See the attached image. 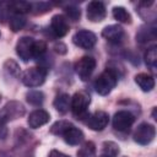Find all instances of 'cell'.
<instances>
[{
  "label": "cell",
  "instance_id": "6da1fadb",
  "mask_svg": "<svg viewBox=\"0 0 157 157\" xmlns=\"http://www.w3.org/2000/svg\"><path fill=\"white\" fill-rule=\"evenodd\" d=\"M117 82H118L117 72L114 70H112V69H107L101 75H98V77L94 80L93 87H94V90H96V92L98 94L107 96L115 87Z\"/></svg>",
  "mask_w": 157,
  "mask_h": 157
},
{
  "label": "cell",
  "instance_id": "7a4b0ae2",
  "mask_svg": "<svg viewBox=\"0 0 157 157\" xmlns=\"http://www.w3.org/2000/svg\"><path fill=\"white\" fill-rule=\"evenodd\" d=\"M90 102H91L90 96L86 92H76L72 96L70 108H71L72 114L76 119L82 120L83 118H87Z\"/></svg>",
  "mask_w": 157,
  "mask_h": 157
},
{
  "label": "cell",
  "instance_id": "3957f363",
  "mask_svg": "<svg viewBox=\"0 0 157 157\" xmlns=\"http://www.w3.org/2000/svg\"><path fill=\"white\" fill-rule=\"evenodd\" d=\"M47 77V70L40 66H33L27 69L23 75H22V82L25 86L33 88V87H39L40 85L44 83Z\"/></svg>",
  "mask_w": 157,
  "mask_h": 157
},
{
  "label": "cell",
  "instance_id": "277c9868",
  "mask_svg": "<svg viewBox=\"0 0 157 157\" xmlns=\"http://www.w3.org/2000/svg\"><path fill=\"white\" fill-rule=\"evenodd\" d=\"M155 136H156V129L153 125L148 123H141L134 132V140L140 145H148L150 142H152Z\"/></svg>",
  "mask_w": 157,
  "mask_h": 157
},
{
  "label": "cell",
  "instance_id": "5b68a950",
  "mask_svg": "<svg viewBox=\"0 0 157 157\" xmlns=\"http://www.w3.org/2000/svg\"><path fill=\"white\" fill-rule=\"evenodd\" d=\"M96 69V60L92 56H82L75 64V71L82 81H87Z\"/></svg>",
  "mask_w": 157,
  "mask_h": 157
},
{
  "label": "cell",
  "instance_id": "8992f818",
  "mask_svg": "<svg viewBox=\"0 0 157 157\" xmlns=\"http://www.w3.org/2000/svg\"><path fill=\"white\" fill-rule=\"evenodd\" d=\"M134 115L128 110H119L113 117V128L118 131L126 132L134 124Z\"/></svg>",
  "mask_w": 157,
  "mask_h": 157
},
{
  "label": "cell",
  "instance_id": "52a82bcc",
  "mask_svg": "<svg viewBox=\"0 0 157 157\" xmlns=\"http://www.w3.org/2000/svg\"><path fill=\"white\" fill-rule=\"evenodd\" d=\"M72 42L75 45H77L78 48L82 49H91L92 47H94L96 42H97V37L93 32L87 31V29H81L77 31L74 37H72Z\"/></svg>",
  "mask_w": 157,
  "mask_h": 157
},
{
  "label": "cell",
  "instance_id": "ba28073f",
  "mask_svg": "<svg viewBox=\"0 0 157 157\" xmlns=\"http://www.w3.org/2000/svg\"><path fill=\"white\" fill-rule=\"evenodd\" d=\"M34 39L31 37H21L16 44V53L23 61H28L32 59Z\"/></svg>",
  "mask_w": 157,
  "mask_h": 157
},
{
  "label": "cell",
  "instance_id": "9c48e42d",
  "mask_svg": "<svg viewBox=\"0 0 157 157\" xmlns=\"http://www.w3.org/2000/svg\"><path fill=\"white\" fill-rule=\"evenodd\" d=\"M108 123H109V115L102 110L94 112L92 115L87 117V121H86L87 126L94 131H102L108 125Z\"/></svg>",
  "mask_w": 157,
  "mask_h": 157
},
{
  "label": "cell",
  "instance_id": "30bf717a",
  "mask_svg": "<svg viewBox=\"0 0 157 157\" xmlns=\"http://www.w3.org/2000/svg\"><path fill=\"white\" fill-rule=\"evenodd\" d=\"M25 114V107L20 103V102H9L1 110H0V115L6 120H12V119H17L20 117H22Z\"/></svg>",
  "mask_w": 157,
  "mask_h": 157
},
{
  "label": "cell",
  "instance_id": "8fae6325",
  "mask_svg": "<svg viewBox=\"0 0 157 157\" xmlns=\"http://www.w3.org/2000/svg\"><path fill=\"white\" fill-rule=\"evenodd\" d=\"M86 12H87V18L92 22H101L104 20L107 15L105 6L101 1H91L87 5Z\"/></svg>",
  "mask_w": 157,
  "mask_h": 157
},
{
  "label": "cell",
  "instance_id": "7c38bea8",
  "mask_svg": "<svg viewBox=\"0 0 157 157\" xmlns=\"http://www.w3.org/2000/svg\"><path fill=\"white\" fill-rule=\"evenodd\" d=\"M52 32L55 34V37H64L69 32V22L67 18L64 15H55L52 17L50 22Z\"/></svg>",
  "mask_w": 157,
  "mask_h": 157
},
{
  "label": "cell",
  "instance_id": "4fadbf2b",
  "mask_svg": "<svg viewBox=\"0 0 157 157\" xmlns=\"http://www.w3.org/2000/svg\"><path fill=\"white\" fill-rule=\"evenodd\" d=\"M49 119H50V115H49V113L47 110H44V109H36V110H33L29 114L27 123H28L29 128L38 129V128L43 126L44 124H47L49 121Z\"/></svg>",
  "mask_w": 157,
  "mask_h": 157
},
{
  "label": "cell",
  "instance_id": "5bb4252c",
  "mask_svg": "<svg viewBox=\"0 0 157 157\" xmlns=\"http://www.w3.org/2000/svg\"><path fill=\"white\" fill-rule=\"evenodd\" d=\"M102 36L110 43H120L125 33H124L123 27H120L119 25H110L103 28Z\"/></svg>",
  "mask_w": 157,
  "mask_h": 157
},
{
  "label": "cell",
  "instance_id": "9a60e30c",
  "mask_svg": "<svg viewBox=\"0 0 157 157\" xmlns=\"http://www.w3.org/2000/svg\"><path fill=\"white\" fill-rule=\"evenodd\" d=\"M61 136L64 137V141L66 144L71 145V146L78 145V144H81L83 141V132L78 128L74 126L72 124L64 131V134Z\"/></svg>",
  "mask_w": 157,
  "mask_h": 157
},
{
  "label": "cell",
  "instance_id": "2e32d148",
  "mask_svg": "<svg viewBox=\"0 0 157 157\" xmlns=\"http://www.w3.org/2000/svg\"><path fill=\"white\" fill-rule=\"evenodd\" d=\"M135 82L137 83V86L144 91V92H150L153 90L155 87V78L146 72H141L137 74L135 76Z\"/></svg>",
  "mask_w": 157,
  "mask_h": 157
},
{
  "label": "cell",
  "instance_id": "e0dca14e",
  "mask_svg": "<svg viewBox=\"0 0 157 157\" xmlns=\"http://www.w3.org/2000/svg\"><path fill=\"white\" fill-rule=\"evenodd\" d=\"M53 104H54V108H55L59 113L65 114V113L70 109L71 98H70V96L66 94V93H60V94H58V96L55 97Z\"/></svg>",
  "mask_w": 157,
  "mask_h": 157
},
{
  "label": "cell",
  "instance_id": "ac0fdd59",
  "mask_svg": "<svg viewBox=\"0 0 157 157\" xmlns=\"http://www.w3.org/2000/svg\"><path fill=\"white\" fill-rule=\"evenodd\" d=\"M9 25H10V28L12 29V32H18L20 29H22L25 27L26 17L21 13H12L9 20Z\"/></svg>",
  "mask_w": 157,
  "mask_h": 157
},
{
  "label": "cell",
  "instance_id": "d6986e66",
  "mask_svg": "<svg viewBox=\"0 0 157 157\" xmlns=\"http://www.w3.org/2000/svg\"><path fill=\"white\" fill-rule=\"evenodd\" d=\"M96 145L92 141H86L77 151V157H96Z\"/></svg>",
  "mask_w": 157,
  "mask_h": 157
},
{
  "label": "cell",
  "instance_id": "ffe728a7",
  "mask_svg": "<svg viewBox=\"0 0 157 157\" xmlns=\"http://www.w3.org/2000/svg\"><path fill=\"white\" fill-rule=\"evenodd\" d=\"M113 17L118 22H121V23H130L131 22L130 13L123 6H115V7H113Z\"/></svg>",
  "mask_w": 157,
  "mask_h": 157
},
{
  "label": "cell",
  "instance_id": "44dd1931",
  "mask_svg": "<svg viewBox=\"0 0 157 157\" xmlns=\"http://www.w3.org/2000/svg\"><path fill=\"white\" fill-rule=\"evenodd\" d=\"M145 63L150 69H152V70L156 69V64H157V47L156 45H152L146 50Z\"/></svg>",
  "mask_w": 157,
  "mask_h": 157
},
{
  "label": "cell",
  "instance_id": "7402d4cb",
  "mask_svg": "<svg viewBox=\"0 0 157 157\" xmlns=\"http://www.w3.org/2000/svg\"><path fill=\"white\" fill-rule=\"evenodd\" d=\"M9 9L10 11H12V13H26L28 11H31V4L26 2V1H16V2H10L9 4Z\"/></svg>",
  "mask_w": 157,
  "mask_h": 157
},
{
  "label": "cell",
  "instance_id": "603a6c76",
  "mask_svg": "<svg viewBox=\"0 0 157 157\" xmlns=\"http://www.w3.org/2000/svg\"><path fill=\"white\" fill-rule=\"evenodd\" d=\"M27 102L33 104V105H40L44 101V94L40 91H29L26 94Z\"/></svg>",
  "mask_w": 157,
  "mask_h": 157
},
{
  "label": "cell",
  "instance_id": "cb8c5ba5",
  "mask_svg": "<svg viewBox=\"0 0 157 157\" xmlns=\"http://www.w3.org/2000/svg\"><path fill=\"white\" fill-rule=\"evenodd\" d=\"M71 125V123H69V121H66V120H59V121H56V123H54L53 125H52V128H50V132L52 134H54V135H63L64 134V131L69 128Z\"/></svg>",
  "mask_w": 157,
  "mask_h": 157
},
{
  "label": "cell",
  "instance_id": "d4e9b609",
  "mask_svg": "<svg viewBox=\"0 0 157 157\" xmlns=\"http://www.w3.org/2000/svg\"><path fill=\"white\" fill-rule=\"evenodd\" d=\"M47 52V45L44 42L39 40L36 42L34 40V45H33V53H32V59H40L43 58V55Z\"/></svg>",
  "mask_w": 157,
  "mask_h": 157
},
{
  "label": "cell",
  "instance_id": "484cf974",
  "mask_svg": "<svg viewBox=\"0 0 157 157\" xmlns=\"http://www.w3.org/2000/svg\"><path fill=\"white\" fill-rule=\"evenodd\" d=\"M119 153V146L115 142L105 141L103 144V155H108L112 157H115Z\"/></svg>",
  "mask_w": 157,
  "mask_h": 157
},
{
  "label": "cell",
  "instance_id": "4316f807",
  "mask_svg": "<svg viewBox=\"0 0 157 157\" xmlns=\"http://www.w3.org/2000/svg\"><path fill=\"white\" fill-rule=\"evenodd\" d=\"M65 13L72 21H77L80 18V15H81L80 9H77L76 6H69V7H66L65 9Z\"/></svg>",
  "mask_w": 157,
  "mask_h": 157
},
{
  "label": "cell",
  "instance_id": "83f0119b",
  "mask_svg": "<svg viewBox=\"0 0 157 157\" xmlns=\"http://www.w3.org/2000/svg\"><path fill=\"white\" fill-rule=\"evenodd\" d=\"M6 120L0 115V139H5L7 136V128H6Z\"/></svg>",
  "mask_w": 157,
  "mask_h": 157
},
{
  "label": "cell",
  "instance_id": "f1b7e54d",
  "mask_svg": "<svg viewBox=\"0 0 157 157\" xmlns=\"http://www.w3.org/2000/svg\"><path fill=\"white\" fill-rule=\"evenodd\" d=\"M10 11L9 5L6 6L5 4H0V22H4V20L7 18V12Z\"/></svg>",
  "mask_w": 157,
  "mask_h": 157
},
{
  "label": "cell",
  "instance_id": "f546056e",
  "mask_svg": "<svg viewBox=\"0 0 157 157\" xmlns=\"http://www.w3.org/2000/svg\"><path fill=\"white\" fill-rule=\"evenodd\" d=\"M48 157H70V156L69 155H65V153H63V152H60L58 150H52L49 152Z\"/></svg>",
  "mask_w": 157,
  "mask_h": 157
},
{
  "label": "cell",
  "instance_id": "4dcf8cb0",
  "mask_svg": "<svg viewBox=\"0 0 157 157\" xmlns=\"http://www.w3.org/2000/svg\"><path fill=\"white\" fill-rule=\"evenodd\" d=\"M101 157H112V156H108V155H103V153H102V156H101Z\"/></svg>",
  "mask_w": 157,
  "mask_h": 157
},
{
  "label": "cell",
  "instance_id": "1f68e13d",
  "mask_svg": "<svg viewBox=\"0 0 157 157\" xmlns=\"http://www.w3.org/2000/svg\"><path fill=\"white\" fill-rule=\"evenodd\" d=\"M0 101H1V94H0Z\"/></svg>",
  "mask_w": 157,
  "mask_h": 157
}]
</instances>
